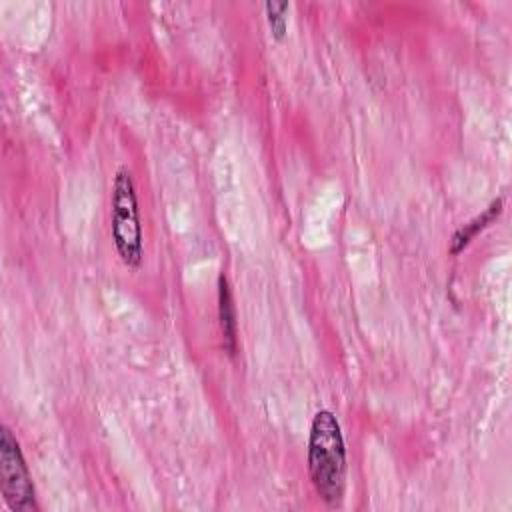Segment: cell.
I'll use <instances>...</instances> for the list:
<instances>
[{
    "label": "cell",
    "mask_w": 512,
    "mask_h": 512,
    "mask_svg": "<svg viewBox=\"0 0 512 512\" xmlns=\"http://www.w3.org/2000/svg\"><path fill=\"white\" fill-rule=\"evenodd\" d=\"M346 444L342 426L332 410H318L308 434V476L316 494L338 508L346 492Z\"/></svg>",
    "instance_id": "obj_1"
},
{
    "label": "cell",
    "mask_w": 512,
    "mask_h": 512,
    "mask_svg": "<svg viewBox=\"0 0 512 512\" xmlns=\"http://www.w3.org/2000/svg\"><path fill=\"white\" fill-rule=\"evenodd\" d=\"M110 234L120 260L130 268L140 266L144 256V234L140 224L136 186L132 174L126 168H118L112 182Z\"/></svg>",
    "instance_id": "obj_2"
},
{
    "label": "cell",
    "mask_w": 512,
    "mask_h": 512,
    "mask_svg": "<svg viewBox=\"0 0 512 512\" xmlns=\"http://www.w3.org/2000/svg\"><path fill=\"white\" fill-rule=\"evenodd\" d=\"M0 484L4 504L12 512H36V490L20 450V444L8 426L0 432Z\"/></svg>",
    "instance_id": "obj_3"
},
{
    "label": "cell",
    "mask_w": 512,
    "mask_h": 512,
    "mask_svg": "<svg viewBox=\"0 0 512 512\" xmlns=\"http://www.w3.org/2000/svg\"><path fill=\"white\" fill-rule=\"evenodd\" d=\"M218 320H220L224 348L228 350L230 356H234L238 346V322H236V306H234L232 290L224 274L218 276Z\"/></svg>",
    "instance_id": "obj_4"
},
{
    "label": "cell",
    "mask_w": 512,
    "mask_h": 512,
    "mask_svg": "<svg viewBox=\"0 0 512 512\" xmlns=\"http://www.w3.org/2000/svg\"><path fill=\"white\" fill-rule=\"evenodd\" d=\"M502 206H504L502 198H496L490 202V206L482 214L474 216L470 222L460 226L450 240V254H460L484 228H488L502 214Z\"/></svg>",
    "instance_id": "obj_5"
},
{
    "label": "cell",
    "mask_w": 512,
    "mask_h": 512,
    "mask_svg": "<svg viewBox=\"0 0 512 512\" xmlns=\"http://www.w3.org/2000/svg\"><path fill=\"white\" fill-rule=\"evenodd\" d=\"M264 10H266V20H268V26L272 30V36L276 40H282L286 36V30H288V10H290V4L288 2H266L264 4Z\"/></svg>",
    "instance_id": "obj_6"
}]
</instances>
